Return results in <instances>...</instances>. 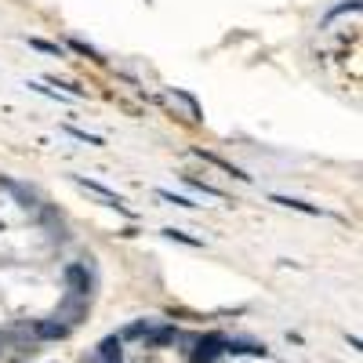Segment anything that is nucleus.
Listing matches in <instances>:
<instances>
[{"label":"nucleus","instance_id":"1","mask_svg":"<svg viewBox=\"0 0 363 363\" xmlns=\"http://www.w3.org/2000/svg\"><path fill=\"white\" fill-rule=\"evenodd\" d=\"M73 182H77V186H80V189H87V193H95L99 200H106V207H116V211H120V215H128V218H135V211H131V207L124 203V196H116L113 189H106V186H102V182H91V178H84V174H77Z\"/></svg>","mask_w":363,"mask_h":363},{"label":"nucleus","instance_id":"2","mask_svg":"<svg viewBox=\"0 0 363 363\" xmlns=\"http://www.w3.org/2000/svg\"><path fill=\"white\" fill-rule=\"evenodd\" d=\"M222 352H225V338H218V335H207V338H203V342L189 352V359H193V363H215Z\"/></svg>","mask_w":363,"mask_h":363},{"label":"nucleus","instance_id":"3","mask_svg":"<svg viewBox=\"0 0 363 363\" xmlns=\"http://www.w3.org/2000/svg\"><path fill=\"white\" fill-rule=\"evenodd\" d=\"M66 284H69V294L73 298H87V291H91L87 269L84 265H66Z\"/></svg>","mask_w":363,"mask_h":363},{"label":"nucleus","instance_id":"4","mask_svg":"<svg viewBox=\"0 0 363 363\" xmlns=\"http://www.w3.org/2000/svg\"><path fill=\"white\" fill-rule=\"evenodd\" d=\"M33 335L44 338V342H62V338L69 335V327L58 323V320H37V323H33Z\"/></svg>","mask_w":363,"mask_h":363},{"label":"nucleus","instance_id":"5","mask_svg":"<svg viewBox=\"0 0 363 363\" xmlns=\"http://www.w3.org/2000/svg\"><path fill=\"white\" fill-rule=\"evenodd\" d=\"M193 153L200 157V160H207V164H215V167H222L225 174H233V178H240V182H251V174H244L240 167H233L229 160H222V157H215V153H203V149H193Z\"/></svg>","mask_w":363,"mask_h":363},{"label":"nucleus","instance_id":"6","mask_svg":"<svg viewBox=\"0 0 363 363\" xmlns=\"http://www.w3.org/2000/svg\"><path fill=\"white\" fill-rule=\"evenodd\" d=\"M99 356H102L106 363H120V359H124V349H120V338H116V335L102 338V345H99Z\"/></svg>","mask_w":363,"mask_h":363},{"label":"nucleus","instance_id":"7","mask_svg":"<svg viewBox=\"0 0 363 363\" xmlns=\"http://www.w3.org/2000/svg\"><path fill=\"white\" fill-rule=\"evenodd\" d=\"M272 203H280V207H291V211H301V215H320V207L306 203V200H291V196H272Z\"/></svg>","mask_w":363,"mask_h":363},{"label":"nucleus","instance_id":"8","mask_svg":"<svg viewBox=\"0 0 363 363\" xmlns=\"http://www.w3.org/2000/svg\"><path fill=\"white\" fill-rule=\"evenodd\" d=\"M164 236H167V240H178V244H186V247H203V240L189 236L186 229H164Z\"/></svg>","mask_w":363,"mask_h":363},{"label":"nucleus","instance_id":"9","mask_svg":"<svg viewBox=\"0 0 363 363\" xmlns=\"http://www.w3.org/2000/svg\"><path fill=\"white\" fill-rule=\"evenodd\" d=\"M29 48H37V51H44V55H58V58L66 55V51L58 48V44H51V40H40V37H29Z\"/></svg>","mask_w":363,"mask_h":363},{"label":"nucleus","instance_id":"10","mask_svg":"<svg viewBox=\"0 0 363 363\" xmlns=\"http://www.w3.org/2000/svg\"><path fill=\"white\" fill-rule=\"evenodd\" d=\"M149 330H153V323H131V327H124V335L120 338H149Z\"/></svg>","mask_w":363,"mask_h":363},{"label":"nucleus","instance_id":"11","mask_svg":"<svg viewBox=\"0 0 363 363\" xmlns=\"http://www.w3.org/2000/svg\"><path fill=\"white\" fill-rule=\"evenodd\" d=\"M157 196H160V200H167V203H174V207H196L193 200L178 196V193H171V189H157Z\"/></svg>","mask_w":363,"mask_h":363},{"label":"nucleus","instance_id":"12","mask_svg":"<svg viewBox=\"0 0 363 363\" xmlns=\"http://www.w3.org/2000/svg\"><path fill=\"white\" fill-rule=\"evenodd\" d=\"M186 182H189V186H193V189H200L203 196H215V200H225V193H222V189H215V186H203V182H200V178H186Z\"/></svg>","mask_w":363,"mask_h":363},{"label":"nucleus","instance_id":"13","mask_svg":"<svg viewBox=\"0 0 363 363\" xmlns=\"http://www.w3.org/2000/svg\"><path fill=\"white\" fill-rule=\"evenodd\" d=\"M174 335H178L174 327H160V330H149V342H153V345H164V342H171Z\"/></svg>","mask_w":363,"mask_h":363},{"label":"nucleus","instance_id":"14","mask_svg":"<svg viewBox=\"0 0 363 363\" xmlns=\"http://www.w3.org/2000/svg\"><path fill=\"white\" fill-rule=\"evenodd\" d=\"M73 138H80V142H87V145H102V138L99 135H87V131H80V128H66Z\"/></svg>","mask_w":363,"mask_h":363},{"label":"nucleus","instance_id":"15","mask_svg":"<svg viewBox=\"0 0 363 363\" xmlns=\"http://www.w3.org/2000/svg\"><path fill=\"white\" fill-rule=\"evenodd\" d=\"M69 48H73V51H80V55H87V58H99V51H95V48H87L84 40H69Z\"/></svg>","mask_w":363,"mask_h":363},{"label":"nucleus","instance_id":"16","mask_svg":"<svg viewBox=\"0 0 363 363\" xmlns=\"http://www.w3.org/2000/svg\"><path fill=\"white\" fill-rule=\"evenodd\" d=\"M345 11H359V0H349V4H342V8H335V11H330V15H327V22H330V18H335V15H345Z\"/></svg>","mask_w":363,"mask_h":363},{"label":"nucleus","instance_id":"17","mask_svg":"<svg viewBox=\"0 0 363 363\" xmlns=\"http://www.w3.org/2000/svg\"><path fill=\"white\" fill-rule=\"evenodd\" d=\"M0 345H4V338H0Z\"/></svg>","mask_w":363,"mask_h":363}]
</instances>
